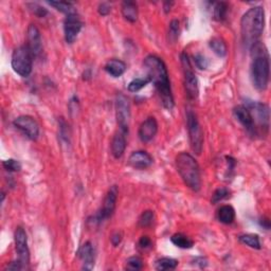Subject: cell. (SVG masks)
I'll use <instances>...</instances> for the list:
<instances>
[{
	"label": "cell",
	"instance_id": "d590c367",
	"mask_svg": "<svg viewBox=\"0 0 271 271\" xmlns=\"http://www.w3.org/2000/svg\"><path fill=\"white\" fill-rule=\"evenodd\" d=\"M194 62H195V65L199 69H203V70L207 69L209 66V60L203 54H196L194 56Z\"/></svg>",
	"mask_w": 271,
	"mask_h": 271
},
{
	"label": "cell",
	"instance_id": "30bf717a",
	"mask_svg": "<svg viewBox=\"0 0 271 271\" xmlns=\"http://www.w3.org/2000/svg\"><path fill=\"white\" fill-rule=\"evenodd\" d=\"M117 199H118V188L117 186H112L108 190L106 196L104 198L101 210L98 212V214L95 215V222L102 223L112 216L113 212H115L116 210Z\"/></svg>",
	"mask_w": 271,
	"mask_h": 271
},
{
	"label": "cell",
	"instance_id": "f1b7e54d",
	"mask_svg": "<svg viewBox=\"0 0 271 271\" xmlns=\"http://www.w3.org/2000/svg\"><path fill=\"white\" fill-rule=\"evenodd\" d=\"M148 83H151V81H150V78H148L147 76L146 77L135 78V80H133L132 82H130L128 84V90L130 92H137L139 90H141L142 88H144V87Z\"/></svg>",
	"mask_w": 271,
	"mask_h": 271
},
{
	"label": "cell",
	"instance_id": "5bb4252c",
	"mask_svg": "<svg viewBox=\"0 0 271 271\" xmlns=\"http://www.w3.org/2000/svg\"><path fill=\"white\" fill-rule=\"evenodd\" d=\"M158 133V123L154 117L147 118L139 127L138 136L143 143L151 142Z\"/></svg>",
	"mask_w": 271,
	"mask_h": 271
},
{
	"label": "cell",
	"instance_id": "9a60e30c",
	"mask_svg": "<svg viewBox=\"0 0 271 271\" xmlns=\"http://www.w3.org/2000/svg\"><path fill=\"white\" fill-rule=\"evenodd\" d=\"M34 57H38L42 52L41 36L38 28L35 24H30L28 28V45Z\"/></svg>",
	"mask_w": 271,
	"mask_h": 271
},
{
	"label": "cell",
	"instance_id": "74e56055",
	"mask_svg": "<svg viewBox=\"0 0 271 271\" xmlns=\"http://www.w3.org/2000/svg\"><path fill=\"white\" fill-rule=\"evenodd\" d=\"M122 239H123V234H122V232H116V233L112 234L110 241H111V244L113 245V246L117 247L118 245L122 242Z\"/></svg>",
	"mask_w": 271,
	"mask_h": 271
},
{
	"label": "cell",
	"instance_id": "e575fe53",
	"mask_svg": "<svg viewBox=\"0 0 271 271\" xmlns=\"http://www.w3.org/2000/svg\"><path fill=\"white\" fill-rule=\"evenodd\" d=\"M28 5L30 7V10L32 11V13L34 15H36L37 17H45L48 14V11L46 10V8L40 6L37 3H30Z\"/></svg>",
	"mask_w": 271,
	"mask_h": 271
},
{
	"label": "cell",
	"instance_id": "8992f818",
	"mask_svg": "<svg viewBox=\"0 0 271 271\" xmlns=\"http://www.w3.org/2000/svg\"><path fill=\"white\" fill-rule=\"evenodd\" d=\"M187 122L192 150H193L195 154L200 155L203 152L204 146V133L196 115L192 110H189L187 113Z\"/></svg>",
	"mask_w": 271,
	"mask_h": 271
},
{
	"label": "cell",
	"instance_id": "f546056e",
	"mask_svg": "<svg viewBox=\"0 0 271 271\" xmlns=\"http://www.w3.org/2000/svg\"><path fill=\"white\" fill-rule=\"evenodd\" d=\"M179 21L174 19L170 23V28H169V34H168V39L170 42L174 43L176 42L178 37H179Z\"/></svg>",
	"mask_w": 271,
	"mask_h": 271
},
{
	"label": "cell",
	"instance_id": "8fae6325",
	"mask_svg": "<svg viewBox=\"0 0 271 271\" xmlns=\"http://www.w3.org/2000/svg\"><path fill=\"white\" fill-rule=\"evenodd\" d=\"M14 241L16 252L18 255V260L21 262V264L25 268L30 263V251L28 247V237L24 229L21 227L16 228L14 233Z\"/></svg>",
	"mask_w": 271,
	"mask_h": 271
},
{
	"label": "cell",
	"instance_id": "277c9868",
	"mask_svg": "<svg viewBox=\"0 0 271 271\" xmlns=\"http://www.w3.org/2000/svg\"><path fill=\"white\" fill-rule=\"evenodd\" d=\"M176 168L186 186L194 192L202 188V176L197 161L189 153L182 152L176 157Z\"/></svg>",
	"mask_w": 271,
	"mask_h": 271
},
{
	"label": "cell",
	"instance_id": "4fadbf2b",
	"mask_svg": "<svg viewBox=\"0 0 271 271\" xmlns=\"http://www.w3.org/2000/svg\"><path fill=\"white\" fill-rule=\"evenodd\" d=\"M83 28V22L76 13L68 15L64 21V32H65V39L68 43H73L78 34Z\"/></svg>",
	"mask_w": 271,
	"mask_h": 271
},
{
	"label": "cell",
	"instance_id": "603a6c76",
	"mask_svg": "<svg viewBox=\"0 0 271 271\" xmlns=\"http://www.w3.org/2000/svg\"><path fill=\"white\" fill-rule=\"evenodd\" d=\"M171 242L175 245V246L181 249H190L194 246V242L182 233L174 234L171 238Z\"/></svg>",
	"mask_w": 271,
	"mask_h": 271
},
{
	"label": "cell",
	"instance_id": "1f68e13d",
	"mask_svg": "<svg viewBox=\"0 0 271 271\" xmlns=\"http://www.w3.org/2000/svg\"><path fill=\"white\" fill-rule=\"evenodd\" d=\"M230 196V191L227 188H220L217 189L213 195H212V203L217 204L220 202H223V200L229 198Z\"/></svg>",
	"mask_w": 271,
	"mask_h": 271
},
{
	"label": "cell",
	"instance_id": "5b68a950",
	"mask_svg": "<svg viewBox=\"0 0 271 271\" xmlns=\"http://www.w3.org/2000/svg\"><path fill=\"white\" fill-rule=\"evenodd\" d=\"M33 58L34 56L28 46H20L16 48L12 54L13 70L22 77L29 76L32 72Z\"/></svg>",
	"mask_w": 271,
	"mask_h": 271
},
{
	"label": "cell",
	"instance_id": "4316f807",
	"mask_svg": "<svg viewBox=\"0 0 271 271\" xmlns=\"http://www.w3.org/2000/svg\"><path fill=\"white\" fill-rule=\"evenodd\" d=\"M228 14V3L227 2H215L213 6V16L218 21H224Z\"/></svg>",
	"mask_w": 271,
	"mask_h": 271
},
{
	"label": "cell",
	"instance_id": "3957f363",
	"mask_svg": "<svg viewBox=\"0 0 271 271\" xmlns=\"http://www.w3.org/2000/svg\"><path fill=\"white\" fill-rule=\"evenodd\" d=\"M250 50L252 55V83L258 90H265L268 86L270 75V63L267 49L264 43L258 41L250 47Z\"/></svg>",
	"mask_w": 271,
	"mask_h": 271
},
{
	"label": "cell",
	"instance_id": "ba28073f",
	"mask_svg": "<svg viewBox=\"0 0 271 271\" xmlns=\"http://www.w3.org/2000/svg\"><path fill=\"white\" fill-rule=\"evenodd\" d=\"M250 113L252 116L253 123H255L256 127V133H257V126L258 128L264 130H268L269 127V108L267 105L262 104L260 102H255V101H246V104H245Z\"/></svg>",
	"mask_w": 271,
	"mask_h": 271
},
{
	"label": "cell",
	"instance_id": "7a4b0ae2",
	"mask_svg": "<svg viewBox=\"0 0 271 271\" xmlns=\"http://www.w3.org/2000/svg\"><path fill=\"white\" fill-rule=\"evenodd\" d=\"M265 27V11L262 6L251 7L241 20V34L244 46L250 48L259 41Z\"/></svg>",
	"mask_w": 271,
	"mask_h": 271
},
{
	"label": "cell",
	"instance_id": "ac0fdd59",
	"mask_svg": "<svg viewBox=\"0 0 271 271\" xmlns=\"http://www.w3.org/2000/svg\"><path fill=\"white\" fill-rule=\"evenodd\" d=\"M78 257L83 262V269L91 270L94 266V249L90 242L85 243L77 252Z\"/></svg>",
	"mask_w": 271,
	"mask_h": 271
},
{
	"label": "cell",
	"instance_id": "cb8c5ba5",
	"mask_svg": "<svg viewBox=\"0 0 271 271\" xmlns=\"http://www.w3.org/2000/svg\"><path fill=\"white\" fill-rule=\"evenodd\" d=\"M209 46L213 50L214 53L220 56V57H224L227 55V45L224 39L220 38V37H214L209 42Z\"/></svg>",
	"mask_w": 271,
	"mask_h": 271
},
{
	"label": "cell",
	"instance_id": "d4e9b609",
	"mask_svg": "<svg viewBox=\"0 0 271 271\" xmlns=\"http://www.w3.org/2000/svg\"><path fill=\"white\" fill-rule=\"evenodd\" d=\"M240 242L252 249H261V241L258 234H243L239 238Z\"/></svg>",
	"mask_w": 271,
	"mask_h": 271
},
{
	"label": "cell",
	"instance_id": "6da1fadb",
	"mask_svg": "<svg viewBox=\"0 0 271 271\" xmlns=\"http://www.w3.org/2000/svg\"><path fill=\"white\" fill-rule=\"evenodd\" d=\"M143 65L147 77L155 85L160 95L163 106L171 110L174 107V98L167 66L160 57L156 55L146 56Z\"/></svg>",
	"mask_w": 271,
	"mask_h": 271
},
{
	"label": "cell",
	"instance_id": "484cf974",
	"mask_svg": "<svg viewBox=\"0 0 271 271\" xmlns=\"http://www.w3.org/2000/svg\"><path fill=\"white\" fill-rule=\"evenodd\" d=\"M178 266V261L172 258H162L156 262V269L159 271L172 270Z\"/></svg>",
	"mask_w": 271,
	"mask_h": 271
},
{
	"label": "cell",
	"instance_id": "9c48e42d",
	"mask_svg": "<svg viewBox=\"0 0 271 271\" xmlns=\"http://www.w3.org/2000/svg\"><path fill=\"white\" fill-rule=\"evenodd\" d=\"M116 116L119 130L125 135H128L130 121V105L128 99L122 93H119L116 98Z\"/></svg>",
	"mask_w": 271,
	"mask_h": 271
},
{
	"label": "cell",
	"instance_id": "44dd1931",
	"mask_svg": "<svg viewBox=\"0 0 271 271\" xmlns=\"http://www.w3.org/2000/svg\"><path fill=\"white\" fill-rule=\"evenodd\" d=\"M122 15L129 22H136L138 19V5L134 1L122 3Z\"/></svg>",
	"mask_w": 271,
	"mask_h": 271
},
{
	"label": "cell",
	"instance_id": "d6a6232c",
	"mask_svg": "<svg viewBox=\"0 0 271 271\" xmlns=\"http://www.w3.org/2000/svg\"><path fill=\"white\" fill-rule=\"evenodd\" d=\"M143 267V261L139 257H132L126 261V269L130 271H137L142 269Z\"/></svg>",
	"mask_w": 271,
	"mask_h": 271
},
{
	"label": "cell",
	"instance_id": "7402d4cb",
	"mask_svg": "<svg viewBox=\"0 0 271 271\" xmlns=\"http://www.w3.org/2000/svg\"><path fill=\"white\" fill-rule=\"evenodd\" d=\"M217 218L222 224L230 225L235 220V210L232 206L226 205L221 207L217 211Z\"/></svg>",
	"mask_w": 271,
	"mask_h": 271
},
{
	"label": "cell",
	"instance_id": "8d00e7d4",
	"mask_svg": "<svg viewBox=\"0 0 271 271\" xmlns=\"http://www.w3.org/2000/svg\"><path fill=\"white\" fill-rule=\"evenodd\" d=\"M111 11V7L110 5L107 3V2H103V3H100L99 5V13L102 15V16H106L110 13Z\"/></svg>",
	"mask_w": 271,
	"mask_h": 271
},
{
	"label": "cell",
	"instance_id": "836d02e7",
	"mask_svg": "<svg viewBox=\"0 0 271 271\" xmlns=\"http://www.w3.org/2000/svg\"><path fill=\"white\" fill-rule=\"evenodd\" d=\"M3 168L10 173L14 172H19L21 170V164L19 161L14 160V159H7L2 162Z\"/></svg>",
	"mask_w": 271,
	"mask_h": 271
},
{
	"label": "cell",
	"instance_id": "4dcf8cb0",
	"mask_svg": "<svg viewBox=\"0 0 271 271\" xmlns=\"http://www.w3.org/2000/svg\"><path fill=\"white\" fill-rule=\"evenodd\" d=\"M154 218L155 214L151 210H147V211H144L141 216L139 217V226L142 227V228H147V227L152 226L154 223Z\"/></svg>",
	"mask_w": 271,
	"mask_h": 271
},
{
	"label": "cell",
	"instance_id": "7c38bea8",
	"mask_svg": "<svg viewBox=\"0 0 271 271\" xmlns=\"http://www.w3.org/2000/svg\"><path fill=\"white\" fill-rule=\"evenodd\" d=\"M13 124L30 140H36L39 136V125L36 120L30 116H20L16 118Z\"/></svg>",
	"mask_w": 271,
	"mask_h": 271
},
{
	"label": "cell",
	"instance_id": "ffe728a7",
	"mask_svg": "<svg viewBox=\"0 0 271 271\" xmlns=\"http://www.w3.org/2000/svg\"><path fill=\"white\" fill-rule=\"evenodd\" d=\"M105 71L113 77H120L126 71V64L121 59L112 58L105 65Z\"/></svg>",
	"mask_w": 271,
	"mask_h": 271
},
{
	"label": "cell",
	"instance_id": "f35d334b",
	"mask_svg": "<svg viewBox=\"0 0 271 271\" xmlns=\"http://www.w3.org/2000/svg\"><path fill=\"white\" fill-rule=\"evenodd\" d=\"M139 246L143 248V249H146V248H150L152 246V241L151 239L148 237H142L141 239H140L139 241Z\"/></svg>",
	"mask_w": 271,
	"mask_h": 271
},
{
	"label": "cell",
	"instance_id": "e0dca14e",
	"mask_svg": "<svg viewBox=\"0 0 271 271\" xmlns=\"http://www.w3.org/2000/svg\"><path fill=\"white\" fill-rule=\"evenodd\" d=\"M233 112L235 118L238 119V121L245 128H247V130L251 133H256V127L255 123H253L252 116L249 109L245 106V105H239V106L234 108Z\"/></svg>",
	"mask_w": 271,
	"mask_h": 271
},
{
	"label": "cell",
	"instance_id": "83f0119b",
	"mask_svg": "<svg viewBox=\"0 0 271 271\" xmlns=\"http://www.w3.org/2000/svg\"><path fill=\"white\" fill-rule=\"evenodd\" d=\"M48 3L51 6L55 7L57 11L66 14L67 16L76 13L75 8H74V6H73V4L71 2H66V1H49Z\"/></svg>",
	"mask_w": 271,
	"mask_h": 271
},
{
	"label": "cell",
	"instance_id": "52a82bcc",
	"mask_svg": "<svg viewBox=\"0 0 271 271\" xmlns=\"http://www.w3.org/2000/svg\"><path fill=\"white\" fill-rule=\"evenodd\" d=\"M181 63L183 67V74H185V88L188 98L190 100H196L199 94L198 80L193 71V68H192L190 58L185 52L181 54Z\"/></svg>",
	"mask_w": 271,
	"mask_h": 271
},
{
	"label": "cell",
	"instance_id": "2e32d148",
	"mask_svg": "<svg viewBox=\"0 0 271 271\" xmlns=\"http://www.w3.org/2000/svg\"><path fill=\"white\" fill-rule=\"evenodd\" d=\"M128 164L136 170H145L153 164V158L144 151H137L129 156Z\"/></svg>",
	"mask_w": 271,
	"mask_h": 271
},
{
	"label": "cell",
	"instance_id": "d6986e66",
	"mask_svg": "<svg viewBox=\"0 0 271 271\" xmlns=\"http://www.w3.org/2000/svg\"><path fill=\"white\" fill-rule=\"evenodd\" d=\"M126 150V135L119 132L113 136L111 141V154L116 159L121 158Z\"/></svg>",
	"mask_w": 271,
	"mask_h": 271
}]
</instances>
